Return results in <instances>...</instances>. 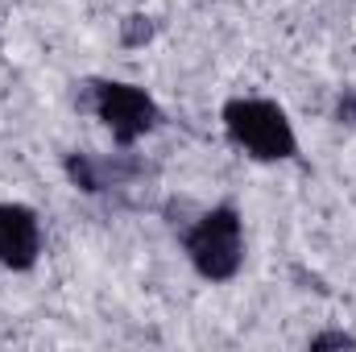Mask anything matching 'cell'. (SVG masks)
I'll return each mask as SVG.
<instances>
[{"label": "cell", "mask_w": 356, "mask_h": 352, "mask_svg": "<svg viewBox=\"0 0 356 352\" xmlns=\"http://www.w3.org/2000/svg\"><path fill=\"white\" fill-rule=\"evenodd\" d=\"M307 349H311V352L356 349V336H353V332H340V328H332V332H319V336H311V340H307Z\"/></svg>", "instance_id": "obj_7"}, {"label": "cell", "mask_w": 356, "mask_h": 352, "mask_svg": "<svg viewBox=\"0 0 356 352\" xmlns=\"http://www.w3.org/2000/svg\"><path fill=\"white\" fill-rule=\"evenodd\" d=\"M83 108L112 133V141L120 150H133L141 137H149L162 125L158 99L145 88L124 83V79H91L88 95H83Z\"/></svg>", "instance_id": "obj_3"}, {"label": "cell", "mask_w": 356, "mask_h": 352, "mask_svg": "<svg viewBox=\"0 0 356 352\" xmlns=\"http://www.w3.org/2000/svg\"><path fill=\"white\" fill-rule=\"evenodd\" d=\"M182 249H186V262L191 269L220 286V282H232L245 265V220L236 211V203H216L207 211L195 216V224L182 232Z\"/></svg>", "instance_id": "obj_2"}, {"label": "cell", "mask_w": 356, "mask_h": 352, "mask_svg": "<svg viewBox=\"0 0 356 352\" xmlns=\"http://www.w3.org/2000/svg\"><path fill=\"white\" fill-rule=\"evenodd\" d=\"M154 33H158V21H154V17H145V13H129V17L120 21V42H124L129 50L149 46V42H154Z\"/></svg>", "instance_id": "obj_6"}, {"label": "cell", "mask_w": 356, "mask_h": 352, "mask_svg": "<svg viewBox=\"0 0 356 352\" xmlns=\"http://www.w3.org/2000/svg\"><path fill=\"white\" fill-rule=\"evenodd\" d=\"M63 170H67V182L83 195H104L112 186H124L133 175H141V162H133L129 154H67L63 158Z\"/></svg>", "instance_id": "obj_5"}, {"label": "cell", "mask_w": 356, "mask_h": 352, "mask_svg": "<svg viewBox=\"0 0 356 352\" xmlns=\"http://www.w3.org/2000/svg\"><path fill=\"white\" fill-rule=\"evenodd\" d=\"M224 137L253 162H294L298 158V133L286 116V108L266 95H232L220 108Z\"/></svg>", "instance_id": "obj_1"}, {"label": "cell", "mask_w": 356, "mask_h": 352, "mask_svg": "<svg viewBox=\"0 0 356 352\" xmlns=\"http://www.w3.org/2000/svg\"><path fill=\"white\" fill-rule=\"evenodd\" d=\"M332 120L356 129V88H344L340 95H336V104H332Z\"/></svg>", "instance_id": "obj_8"}, {"label": "cell", "mask_w": 356, "mask_h": 352, "mask_svg": "<svg viewBox=\"0 0 356 352\" xmlns=\"http://www.w3.org/2000/svg\"><path fill=\"white\" fill-rule=\"evenodd\" d=\"M42 257V216L29 203H0V269L29 273Z\"/></svg>", "instance_id": "obj_4"}]
</instances>
